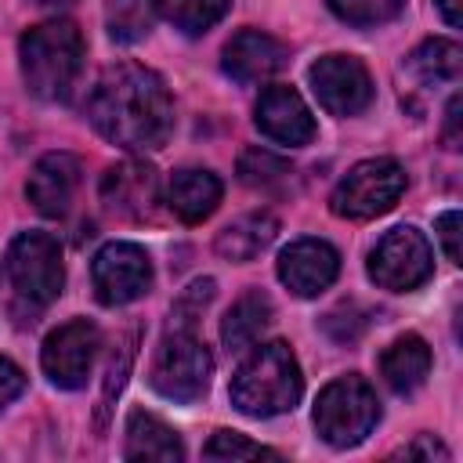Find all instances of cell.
<instances>
[{
    "instance_id": "obj_1",
    "label": "cell",
    "mask_w": 463,
    "mask_h": 463,
    "mask_svg": "<svg viewBox=\"0 0 463 463\" xmlns=\"http://www.w3.org/2000/svg\"><path fill=\"white\" fill-rule=\"evenodd\" d=\"M87 119L105 141L127 152H156L174 130V101L156 69L119 61L94 83L87 98Z\"/></svg>"
},
{
    "instance_id": "obj_2",
    "label": "cell",
    "mask_w": 463,
    "mask_h": 463,
    "mask_svg": "<svg viewBox=\"0 0 463 463\" xmlns=\"http://www.w3.org/2000/svg\"><path fill=\"white\" fill-rule=\"evenodd\" d=\"M22 80L40 101H69L83 69V36L76 22L51 18L25 29L18 43Z\"/></svg>"
},
{
    "instance_id": "obj_3",
    "label": "cell",
    "mask_w": 463,
    "mask_h": 463,
    "mask_svg": "<svg viewBox=\"0 0 463 463\" xmlns=\"http://www.w3.org/2000/svg\"><path fill=\"white\" fill-rule=\"evenodd\" d=\"M228 394H232V405L253 420L289 412L304 394V376H300V365L289 344L271 340V344L253 347L239 362Z\"/></svg>"
},
{
    "instance_id": "obj_4",
    "label": "cell",
    "mask_w": 463,
    "mask_h": 463,
    "mask_svg": "<svg viewBox=\"0 0 463 463\" xmlns=\"http://www.w3.org/2000/svg\"><path fill=\"white\" fill-rule=\"evenodd\" d=\"M210 376H213V358L206 344L192 333V326H170L148 365L152 391L163 394L166 402L188 405L206 394Z\"/></svg>"
},
{
    "instance_id": "obj_5",
    "label": "cell",
    "mask_w": 463,
    "mask_h": 463,
    "mask_svg": "<svg viewBox=\"0 0 463 463\" xmlns=\"http://www.w3.org/2000/svg\"><path fill=\"white\" fill-rule=\"evenodd\" d=\"M315 430L326 445L333 449H351L358 441H365V434L376 427L380 420V402H376V391L347 373V376H336L333 383H326L318 391V402H315Z\"/></svg>"
},
{
    "instance_id": "obj_6",
    "label": "cell",
    "mask_w": 463,
    "mask_h": 463,
    "mask_svg": "<svg viewBox=\"0 0 463 463\" xmlns=\"http://www.w3.org/2000/svg\"><path fill=\"white\" fill-rule=\"evenodd\" d=\"M7 279L18 293V300L29 311H43L47 304L58 300L65 286V264H61V246L47 232H22L7 246Z\"/></svg>"
},
{
    "instance_id": "obj_7",
    "label": "cell",
    "mask_w": 463,
    "mask_h": 463,
    "mask_svg": "<svg viewBox=\"0 0 463 463\" xmlns=\"http://www.w3.org/2000/svg\"><path fill=\"white\" fill-rule=\"evenodd\" d=\"M405 192V170L398 159L391 156H373V159H362L354 163L333 188L329 195V206L336 217H347V221H369V217H380L387 213Z\"/></svg>"
},
{
    "instance_id": "obj_8",
    "label": "cell",
    "mask_w": 463,
    "mask_h": 463,
    "mask_svg": "<svg viewBox=\"0 0 463 463\" xmlns=\"http://www.w3.org/2000/svg\"><path fill=\"white\" fill-rule=\"evenodd\" d=\"M365 268H369V279L380 289L409 293V289H420L430 279L434 253H430V242L423 239V232H416L412 224H398L369 250Z\"/></svg>"
},
{
    "instance_id": "obj_9",
    "label": "cell",
    "mask_w": 463,
    "mask_h": 463,
    "mask_svg": "<svg viewBox=\"0 0 463 463\" xmlns=\"http://www.w3.org/2000/svg\"><path fill=\"white\" fill-rule=\"evenodd\" d=\"M98 351H101V329L90 318H72L43 340L40 365L54 387L80 391L87 383V376L94 373Z\"/></svg>"
},
{
    "instance_id": "obj_10",
    "label": "cell",
    "mask_w": 463,
    "mask_h": 463,
    "mask_svg": "<svg viewBox=\"0 0 463 463\" xmlns=\"http://www.w3.org/2000/svg\"><path fill=\"white\" fill-rule=\"evenodd\" d=\"M94 293L101 304H134L152 286V257L137 242H105L90 264Z\"/></svg>"
},
{
    "instance_id": "obj_11",
    "label": "cell",
    "mask_w": 463,
    "mask_h": 463,
    "mask_svg": "<svg viewBox=\"0 0 463 463\" xmlns=\"http://www.w3.org/2000/svg\"><path fill=\"white\" fill-rule=\"evenodd\" d=\"M318 105L333 116H358L373 101V76L354 54H322L307 69Z\"/></svg>"
},
{
    "instance_id": "obj_12",
    "label": "cell",
    "mask_w": 463,
    "mask_h": 463,
    "mask_svg": "<svg viewBox=\"0 0 463 463\" xmlns=\"http://www.w3.org/2000/svg\"><path fill=\"white\" fill-rule=\"evenodd\" d=\"M340 275V253L326 239H297L279 253V279L293 297H318Z\"/></svg>"
},
{
    "instance_id": "obj_13",
    "label": "cell",
    "mask_w": 463,
    "mask_h": 463,
    "mask_svg": "<svg viewBox=\"0 0 463 463\" xmlns=\"http://www.w3.org/2000/svg\"><path fill=\"white\" fill-rule=\"evenodd\" d=\"M257 130L279 145H307L315 137V116L307 109V101L300 98V90L286 87V83H271L260 90L257 98Z\"/></svg>"
},
{
    "instance_id": "obj_14",
    "label": "cell",
    "mask_w": 463,
    "mask_h": 463,
    "mask_svg": "<svg viewBox=\"0 0 463 463\" xmlns=\"http://www.w3.org/2000/svg\"><path fill=\"white\" fill-rule=\"evenodd\" d=\"M80 174H83V166L72 152H47L36 159V166L25 181V199L43 217H65L72 206V195L80 188Z\"/></svg>"
},
{
    "instance_id": "obj_15",
    "label": "cell",
    "mask_w": 463,
    "mask_h": 463,
    "mask_svg": "<svg viewBox=\"0 0 463 463\" xmlns=\"http://www.w3.org/2000/svg\"><path fill=\"white\" fill-rule=\"evenodd\" d=\"M101 203L116 217H130V221L152 217V210L159 203L156 170L141 159H127L119 166H109L105 177H101Z\"/></svg>"
},
{
    "instance_id": "obj_16",
    "label": "cell",
    "mask_w": 463,
    "mask_h": 463,
    "mask_svg": "<svg viewBox=\"0 0 463 463\" xmlns=\"http://www.w3.org/2000/svg\"><path fill=\"white\" fill-rule=\"evenodd\" d=\"M221 65L235 83H264L286 65V47L260 29H239L224 43Z\"/></svg>"
},
{
    "instance_id": "obj_17",
    "label": "cell",
    "mask_w": 463,
    "mask_h": 463,
    "mask_svg": "<svg viewBox=\"0 0 463 463\" xmlns=\"http://www.w3.org/2000/svg\"><path fill=\"white\" fill-rule=\"evenodd\" d=\"M221 195H224L221 177L213 170H203V166H181V170H174V177L166 184V206L184 224L206 221L217 210Z\"/></svg>"
},
{
    "instance_id": "obj_18",
    "label": "cell",
    "mask_w": 463,
    "mask_h": 463,
    "mask_svg": "<svg viewBox=\"0 0 463 463\" xmlns=\"http://www.w3.org/2000/svg\"><path fill=\"white\" fill-rule=\"evenodd\" d=\"M123 456L127 459L177 463V459H184V445H181V434L166 420H159L156 412L134 409L127 416V445H123Z\"/></svg>"
},
{
    "instance_id": "obj_19",
    "label": "cell",
    "mask_w": 463,
    "mask_h": 463,
    "mask_svg": "<svg viewBox=\"0 0 463 463\" xmlns=\"http://www.w3.org/2000/svg\"><path fill=\"white\" fill-rule=\"evenodd\" d=\"M275 235H279V221H275V213H268V210H253V213L235 217L228 228H221L213 250H217L224 260H232V264H246V260L260 257V253L275 242Z\"/></svg>"
},
{
    "instance_id": "obj_20",
    "label": "cell",
    "mask_w": 463,
    "mask_h": 463,
    "mask_svg": "<svg viewBox=\"0 0 463 463\" xmlns=\"http://www.w3.org/2000/svg\"><path fill=\"white\" fill-rule=\"evenodd\" d=\"M380 376L394 394H412L430 376V347L423 336L405 333L380 354Z\"/></svg>"
},
{
    "instance_id": "obj_21",
    "label": "cell",
    "mask_w": 463,
    "mask_h": 463,
    "mask_svg": "<svg viewBox=\"0 0 463 463\" xmlns=\"http://www.w3.org/2000/svg\"><path fill=\"white\" fill-rule=\"evenodd\" d=\"M275 318V307H271V297L260 293V289H246L224 315L221 322V340L228 351H246L260 340V333L271 326Z\"/></svg>"
},
{
    "instance_id": "obj_22",
    "label": "cell",
    "mask_w": 463,
    "mask_h": 463,
    "mask_svg": "<svg viewBox=\"0 0 463 463\" xmlns=\"http://www.w3.org/2000/svg\"><path fill=\"white\" fill-rule=\"evenodd\" d=\"M405 69H409L420 83H427V87L456 83V80H459V69H463V51H459L456 40L434 36V40H423V43L409 54Z\"/></svg>"
},
{
    "instance_id": "obj_23",
    "label": "cell",
    "mask_w": 463,
    "mask_h": 463,
    "mask_svg": "<svg viewBox=\"0 0 463 463\" xmlns=\"http://www.w3.org/2000/svg\"><path fill=\"white\" fill-rule=\"evenodd\" d=\"M156 0H109L105 4V29L116 43H137L156 25Z\"/></svg>"
},
{
    "instance_id": "obj_24",
    "label": "cell",
    "mask_w": 463,
    "mask_h": 463,
    "mask_svg": "<svg viewBox=\"0 0 463 463\" xmlns=\"http://www.w3.org/2000/svg\"><path fill=\"white\" fill-rule=\"evenodd\" d=\"M156 11L184 36H203L228 14V0H156Z\"/></svg>"
},
{
    "instance_id": "obj_25",
    "label": "cell",
    "mask_w": 463,
    "mask_h": 463,
    "mask_svg": "<svg viewBox=\"0 0 463 463\" xmlns=\"http://www.w3.org/2000/svg\"><path fill=\"white\" fill-rule=\"evenodd\" d=\"M289 174V163L268 148H246L239 156V181L250 188H271Z\"/></svg>"
},
{
    "instance_id": "obj_26",
    "label": "cell",
    "mask_w": 463,
    "mask_h": 463,
    "mask_svg": "<svg viewBox=\"0 0 463 463\" xmlns=\"http://www.w3.org/2000/svg\"><path fill=\"white\" fill-rule=\"evenodd\" d=\"M203 456L206 459H279V452L275 449H264V445H257V441H250L246 434H239V430H217L206 445H203Z\"/></svg>"
},
{
    "instance_id": "obj_27",
    "label": "cell",
    "mask_w": 463,
    "mask_h": 463,
    "mask_svg": "<svg viewBox=\"0 0 463 463\" xmlns=\"http://www.w3.org/2000/svg\"><path fill=\"white\" fill-rule=\"evenodd\" d=\"M329 7L347 25H380L391 22L405 7V0H329Z\"/></svg>"
},
{
    "instance_id": "obj_28",
    "label": "cell",
    "mask_w": 463,
    "mask_h": 463,
    "mask_svg": "<svg viewBox=\"0 0 463 463\" xmlns=\"http://www.w3.org/2000/svg\"><path fill=\"white\" fill-rule=\"evenodd\" d=\"M130 358H134V336H127V340L119 344V362L112 358V365H109V380H105V394H101V412L109 409L112 394H119V387H123V380H127V369H130Z\"/></svg>"
},
{
    "instance_id": "obj_29",
    "label": "cell",
    "mask_w": 463,
    "mask_h": 463,
    "mask_svg": "<svg viewBox=\"0 0 463 463\" xmlns=\"http://www.w3.org/2000/svg\"><path fill=\"white\" fill-rule=\"evenodd\" d=\"M438 239L445 246V257L452 264H463V250H459V210H445L438 217Z\"/></svg>"
},
{
    "instance_id": "obj_30",
    "label": "cell",
    "mask_w": 463,
    "mask_h": 463,
    "mask_svg": "<svg viewBox=\"0 0 463 463\" xmlns=\"http://www.w3.org/2000/svg\"><path fill=\"white\" fill-rule=\"evenodd\" d=\"M22 391H25V373H22V365L11 362V358H0V412H4Z\"/></svg>"
},
{
    "instance_id": "obj_31",
    "label": "cell",
    "mask_w": 463,
    "mask_h": 463,
    "mask_svg": "<svg viewBox=\"0 0 463 463\" xmlns=\"http://www.w3.org/2000/svg\"><path fill=\"white\" fill-rule=\"evenodd\" d=\"M398 456H402V459H427V463L441 459V463H449V449H445L434 434H420V438H416V441H409Z\"/></svg>"
},
{
    "instance_id": "obj_32",
    "label": "cell",
    "mask_w": 463,
    "mask_h": 463,
    "mask_svg": "<svg viewBox=\"0 0 463 463\" xmlns=\"http://www.w3.org/2000/svg\"><path fill=\"white\" fill-rule=\"evenodd\" d=\"M459 112H463V98L452 94L449 109H445V145L449 148H459Z\"/></svg>"
},
{
    "instance_id": "obj_33",
    "label": "cell",
    "mask_w": 463,
    "mask_h": 463,
    "mask_svg": "<svg viewBox=\"0 0 463 463\" xmlns=\"http://www.w3.org/2000/svg\"><path fill=\"white\" fill-rule=\"evenodd\" d=\"M438 11H441V18H445L452 29L463 25V0H438Z\"/></svg>"
},
{
    "instance_id": "obj_34",
    "label": "cell",
    "mask_w": 463,
    "mask_h": 463,
    "mask_svg": "<svg viewBox=\"0 0 463 463\" xmlns=\"http://www.w3.org/2000/svg\"><path fill=\"white\" fill-rule=\"evenodd\" d=\"M36 4H69V0H36Z\"/></svg>"
}]
</instances>
